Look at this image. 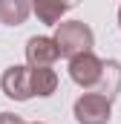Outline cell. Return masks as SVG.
<instances>
[{
  "mask_svg": "<svg viewBox=\"0 0 121 124\" xmlns=\"http://www.w3.org/2000/svg\"><path fill=\"white\" fill-rule=\"evenodd\" d=\"M0 124H26V121L15 113H0Z\"/></svg>",
  "mask_w": 121,
  "mask_h": 124,
  "instance_id": "obj_10",
  "label": "cell"
},
{
  "mask_svg": "<svg viewBox=\"0 0 121 124\" xmlns=\"http://www.w3.org/2000/svg\"><path fill=\"white\" fill-rule=\"evenodd\" d=\"M118 29H121V6H118Z\"/></svg>",
  "mask_w": 121,
  "mask_h": 124,
  "instance_id": "obj_11",
  "label": "cell"
},
{
  "mask_svg": "<svg viewBox=\"0 0 121 124\" xmlns=\"http://www.w3.org/2000/svg\"><path fill=\"white\" fill-rule=\"evenodd\" d=\"M32 12V3L26 0H0V23L6 26H20Z\"/></svg>",
  "mask_w": 121,
  "mask_h": 124,
  "instance_id": "obj_7",
  "label": "cell"
},
{
  "mask_svg": "<svg viewBox=\"0 0 121 124\" xmlns=\"http://www.w3.org/2000/svg\"><path fill=\"white\" fill-rule=\"evenodd\" d=\"M72 116L78 124H110L113 118V98L101 93H84L72 104Z\"/></svg>",
  "mask_w": 121,
  "mask_h": 124,
  "instance_id": "obj_2",
  "label": "cell"
},
{
  "mask_svg": "<svg viewBox=\"0 0 121 124\" xmlns=\"http://www.w3.org/2000/svg\"><path fill=\"white\" fill-rule=\"evenodd\" d=\"M55 43H58L60 58H78V55H87L95 46V35L84 20H60V26H55Z\"/></svg>",
  "mask_w": 121,
  "mask_h": 124,
  "instance_id": "obj_1",
  "label": "cell"
},
{
  "mask_svg": "<svg viewBox=\"0 0 121 124\" xmlns=\"http://www.w3.org/2000/svg\"><path fill=\"white\" fill-rule=\"evenodd\" d=\"M72 9V3H52V0H38L32 3V12L38 15L40 23H49V26H60V17Z\"/></svg>",
  "mask_w": 121,
  "mask_h": 124,
  "instance_id": "obj_6",
  "label": "cell"
},
{
  "mask_svg": "<svg viewBox=\"0 0 121 124\" xmlns=\"http://www.w3.org/2000/svg\"><path fill=\"white\" fill-rule=\"evenodd\" d=\"M35 124H40V121H35Z\"/></svg>",
  "mask_w": 121,
  "mask_h": 124,
  "instance_id": "obj_12",
  "label": "cell"
},
{
  "mask_svg": "<svg viewBox=\"0 0 121 124\" xmlns=\"http://www.w3.org/2000/svg\"><path fill=\"white\" fill-rule=\"evenodd\" d=\"M0 90H3L6 98H12V101H29V98H35V90H32V66L15 63V66L3 69Z\"/></svg>",
  "mask_w": 121,
  "mask_h": 124,
  "instance_id": "obj_3",
  "label": "cell"
},
{
  "mask_svg": "<svg viewBox=\"0 0 121 124\" xmlns=\"http://www.w3.org/2000/svg\"><path fill=\"white\" fill-rule=\"evenodd\" d=\"M32 90L38 98H49L58 90V72L55 69H32Z\"/></svg>",
  "mask_w": 121,
  "mask_h": 124,
  "instance_id": "obj_8",
  "label": "cell"
},
{
  "mask_svg": "<svg viewBox=\"0 0 121 124\" xmlns=\"http://www.w3.org/2000/svg\"><path fill=\"white\" fill-rule=\"evenodd\" d=\"M60 58L58 43L49 35H35L26 40V66L32 69H52V63Z\"/></svg>",
  "mask_w": 121,
  "mask_h": 124,
  "instance_id": "obj_5",
  "label": "cell"
},
{
  "mask_svg": "<svg viewBox=\"0 0 121 124\" xmlns=\"http://www.w3.org/2000/svg\"><path fill=\"white\" fill-rule=\"evenodd\" d=\"M98 87H101V90H95V93L107 95V98H115V93H118V87H121V66H118V61H107L104 78H101Z\"/></svg>",
  "mask_w": 121,
  "mask_h": 124,
  "instance_id": "obj_9",
  "label": "cell"
},
{
  "mask_svg": "<svg viewBox=\"0 0 121 124\" xmlns=\"http://www.w3.org/2000/svg\"><path fill=\"white\" fill-rule=\"evenodd\" d=\"M104 66L107 63L101 61L95 52H87V55H78L69 61V78L81 87V90H95L104 78Z\"/></svg>",
  "mask_w": 121,
  "mask_h": 124,
  "instance_id": "obj_4",
  "label": "cell"
}]
</instances>
